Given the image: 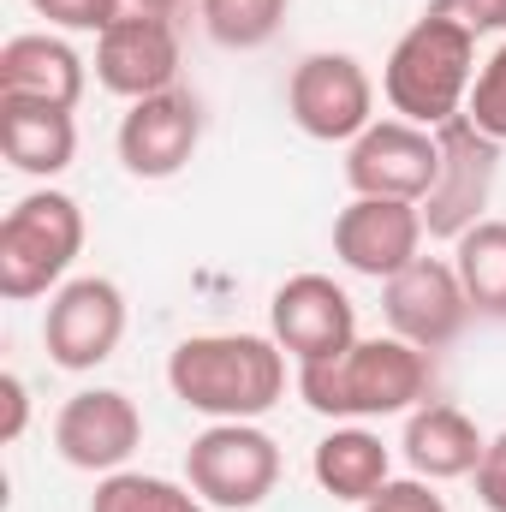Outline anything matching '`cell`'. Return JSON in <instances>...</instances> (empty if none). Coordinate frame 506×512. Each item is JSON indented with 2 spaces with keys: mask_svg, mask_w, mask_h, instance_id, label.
Returning <instances> with one entry per match:
<instances>
[{
  "mask_svg": "<svg viewBox=\"0 0 506 512\" xmlns=\"http://www.w3.org/2000/svg\"><path fill=\"white\" fill-rule=\"evenodd\" d=\"M167 387L215 423H256L286 399V352L274 334H191L167 358Z\"/></svg>",
  "mask_w": 506,
  "mask_h": 512,
  "instance_id": "obj_1",
  "label": "cell"
},
{
  "mask_svg": "<svg viewBox=\"0 0 506 512\" xmlns=\"http://www.w3.org/2000/svg\"><path fill=\"white\" fill-rule=\"evenodd\" d=\"M429 387H435L429 352H417L399 334H376V340L358 334L340 358L298 370V399L334 423H370V417L417 411L429 399Z\"/></svg>",
  "mask_w": 506,
  "mask_h": 512,
  "instance_id": "obj_2",
  "label": "cell"
},
{
  "mask_svg": "<svg viewBox=\"0 0 506 512\" xmlns=\"http://www.w3.org/2000/svg\"><path fill=\"white\" fill-rule=\"evenodd\" d=\"M471 84H477V36L435 12H423L393 42V54L381 66L387 108L423 131H441L447 120H459L471 102Z\"/></svg>",
  "mask_w": 506,
  "mask_h": 512,
  "instance_id": "obj_3",
  "label": "cell"
},
{
  "mask_svg": "<svg viewBox=\"0 0 506 512\" xmlns=\"http://www.w3.org/2000/svg\"><path fill=\"white\" fill-rule=\"evenodd\" d=\"M84 251V209L66 191H30L0 221V298L24 304L66 286V268Z\"/></svg>",
  "mask_w": 506,
  "mask_h": 512,
  "instance_id": "obj_4",
  "label": "cell"
},
{
  "mask_svg": "<svg viewBox=\"0 0 506 512\" xmlns=\"http://www.w3.org/2000/svg\"><path fill=\"white\" fill-rule=\"evenodd\" d=\"M286 114L292 126L316 143H358L364 131L376 126V84L364 72L358 54L322 48L304 54L286 78Z\"/></svg>",
  "mask_w": 506,
  "mask_h": 512,
  "instance_id": "obj_5",
  "label": "cell"
},
{
  "mask_svg": "<svg viewBox=\"0 0 506 512\" xmlns=\"http://www.w3.org/2000/svg\"><path fill=\"white\" fill-rule=\"evenodd\" d=\"M185 483L221 512H256L280 483V447L256 423H209L185 447Z\"/></svg>",
  "mask_w": 506,
  "mask_h": 512,
  "instance_id": "obj_6",
  "label": "cell"
},
{
  "mask_svg": "<svg viewBox=\"0 0 506 512\" xmlns=\"http://www.w3.org/2000/svg\"><path fill=\"white\" fill-rule=\"evenodd\" d=\"M435 137H441V173H435V191L423 197V227H429V239L453 245L477 221H489V197L501 179V143L489 131H477L465 114L447 120Z\"/></svg>",
  "mask_w": 506,
  "mask_h": 512,
  "instance_id": "obj_7",
  "label": "cell"
},
{
  "mask_svg": "<svg viewBox=\"0 0 506 512\" xmlns=\"http://www.w3.org/2000/svg\"><path fill=\"white\" fill-rule=\"evenodd\" d=\"M120 340H126V292L108 274H78L48 298L42 346H48L54 370L84 376V370L108 364L120 352Z\"/></svg>",
  "mask_w": 506,
  "mask_h": 512,
  "instance_id": "obj_8",
  "label": "cell"
},
{
  "mask_svg": "<svg viewBox=\"0 0 506 512\" xmlns=\"http://www.w3.org/2000/svg\"><path fill=\"white\" fill-rule=\"evenodd\" d=\"M268 334L286 358H298V370L328 364L358 340V304L334 274H292L268 298Z\"/></svg>",
  "mask_w": 506,
  "mask_h": 512,
  "instance_id": "obj_9",
  "label": "cell"
},
{
  "mask_svg": "<svg viewBox=\"0 0 506 512\" xmlns=\"http://www.w3.org/2000/svg\"><path fill=\"white\" fill-rule=\"evenodd\" d=\"M381 310H387V328L399 340H411L417 352L453 346L471 322V298H465L453 256H417L411 268L381 280Z\"/></svg>",
  "mask_w": 506,
  "mask_h": 512,
  "instance_id": "obj_10",
  "label": "cell"
},
{
  "mask_svg": "<svg viewBox=\"0 0 506 512\" xmlns=\"http://www.w3.org/2000/svg\"><path fill=\"white\" fill-rule=\"evenodd\" d=\"M441 173V137L411 120H376L358 143H346V185L352 197H399L423 203Z\"/></svg>",
  "mask_w": 506,
  "mask_h": 512,
  "instance_id": "obj_11",
  "label": "cell"
},
{
  "mask_svg": "<svg viewBox=\"0 0 506 512\" xmlns=\"http://www.w3.org/2000/svg\"><path fill=\"white\" fill-rule=\"evenodd\" d=\"M137 447H143V411L120 387H84L54 417V453L72 471L114 477V471H126V459Z\"/></svg>",
  "mask_w": 506,
  "mask_h": 512,
  "instance_id": "obj_12",
  "label": "cell"
},
{
  "mask_svg": "<svg viewBox=\"0 0 506 512\" xmlns=\"http://www.w3.org/2000/svg\"><path fill=\"white\" fill-rule=\"evenodd\" d=\"M96 84L143 102L161 90H179V30L161 12H120L102 36H96Z\"/></svg>",
  "mask_w": 506,
  "mask_h": 512,
  "instance_id": "obj_13",
  "label": "cell"
},
{
  "mask_svg": "<svg viewBox=\"0 0 506 512\" xmlns=\"http://www.w3.org/2000/svg\"><path fill=\"white\" fill-rule=\"evenodd\" d=\"M423 203H399V197H352L334 215V256L364 274V280H393L399 268H411L423 256Z\"/></svg>",
  "mask_w": 506,
  "mask_h": 512,
  "instance_id": "obj_14",
  "label": "cell"
},
{
  "mask_svg": "<svg viewBox=\"0 0 506 512\" xmlns=\"http://www.w3.org/2000/svg\"><path fill=\"white\" fill-rule=\"evenodd\" d=\"M114 143H120V161H126L131 179H173V173H185V161L203 143V108L191 90L143 96L126 108Z\"/></svg>",
  "mask_w": 506,
  "mask_h": 512,
  "instance_id": "obj_15",
  "label": "cell"
},
{
  "mask_svg": "<svg viewBox=\"0 0 506 512\" xmlns=\"http://www.w3.org/2000/svg\"><path fill=\"white\" fill-rule=\"evenodd\" d=\"M405 465L411 477L423 483H459V477H477L483 453H489V435L447 399H423L417 411H405Z\"/></svg>",
  "mask_w": 506,
  "mask_h": 512,
  "instance_id": "obj_16",
  "label": "cell"
},
{
  "mask_svg": "<svg viewBox=\"0 0 506 512\" xmlns=\"http://www.w3.org/2000/svg\"><path fill=\"white\" fill-rule=\"evenodd\" d=\"M0 96L78 108L84 102V60H78V48L60 42V36H48V30L12 36L0 48Z\"/></svg>",
  "mask_w": 506,
  "mask_h": 512,
  "instance_id": "obj_17",
  "label": "cell"
},
{
  "mask_svg": "<svg viewBox=\"0 0 506 512\" xmlns=\"http://www.w3.org/2000/svg\"><path fill=\"white\" fill-rule=\"evenodd\" d=\"M0 149L18 173L60 179L78 155V120H72V108H54V102L0 96Z\"/></svg>",
  "mask_w": 506,
  "mask_h": 512,
  "instance_id": "obj_18",
  "label": "cell"
},
{
  "mask_svg": "<svg viewBox=\"0 0 506 512\" xmlns=\"http://www.w3.org/2000/svg\"><path fill=\"white\" fill-rule=\"evenodd\" d=\"M310 477L322 483V495H334V501H346V507H370L381 489L393 483V459H387L381 435H370L364 423H340L334 435L316 441Z\"/></svg>",
  "mask_w": 506,
  "mask_h": 512,
  "instance_id": "obj_19",
  "label": "cell"
},
{
  "mask_svg": "<svg viewBox=\"0 0 506 512\" xmlns=\"http://www.w3.org/2000/svg\"><path fill=\"white\" fill-rule=\"evenodd\" d=\"M453 268H459V280H465L471 316L506 322V221L501 215H489V221H477L465 239H453Z\"/></svg>",
  "mask_w": 506,
  "mask_h": 512,
  "instance_id": "obj_20",
  "label": "cell"
},
{
  "mask_svg": "<svg viewBox=\"0 0 506 512\" xmlns=\"http://www.w3.org/2000/svg\"><path fill=\"white\" fill-rule=\"evenodd\" d=\"M90 512H209V501L191 483H167V477H143V471H114L96 483Z\"/></svg>",
  "mask_w": 506,
  "mask_h": 512,
  "instance_id": "obj_21",
  "label": "cell"
},
{
  "mask_svg": "<svg viewBox=\"0 0 506 512\" xmlns=\"http://www.w3.org/2000/svg\"><path fill=\"white\" fill-rule=\"evenodd\" d=\"M203 6V24L221 48H262L274 42V30L286 24V6L292 0H197Z\"/></svg>",
  "mask_w": 506,
  "mask_h": 512,
  "instance_id": "obj_22",
  "label": "cell"
},
{
  "mask_svg": "<svg viewBox=\"0 0 506 512\" xmlns=\"http://www.w3.org/2000/svg\"><path fill=\"white\" fill-rule=\"evenodd\" d=\"M465 120H471L477 131H489L495 143H506V42L477 66V84H471Z\"/></svg>",
  "mask_w": 506,
  "mask_h": 512,
  "instance_id": "obj_23",
  "label": "cell"
},
{
  "mask_svg": "<svg viewBox=\"0 0 506 512\" xmlns=\"http://www.w3.org/2000/svg\"><path fill=\"white\" fill-rule=\"evenodd\" d=\"M36 6V18H48L54 30H90V36H102L120 12H126V0H30Z\"/></svg>",
  "mask_w": 506,
  "mask_h": 512,
  "instance_id": "obj_24",
  "label": "cell"
},
{
  "mask_svg": "<svg viewBox=\"0 0 506 512\" xmlns=\"http://www.w3.org/2000/svg\"><path fill=\"white\" fill-rule=\"evenodd\" d=\"M429 12L465 24L471 36H495V30H506V0H429Z\"/></svg>",
  "mask_w": 506,
  "mask_h": 512,
  "instance_id": "obj_25",
  "label": "cell"
},
{
  "mask_svg": "<svg viewBox=\"0 0 506 512\" xmlns=\"http://www.w3.org/2000/svg\"><path fill=\"white\" fill-rule=\"evenodd\" d=\"M358 512H447V501H441L423 477H393L376 501H370V507H358Z\"/></svg>",
  "mask_w": 506,
  "mask_h": 512,
  "instance_id": "obj_26",
  "label": "cell"
},
{
  "mask_svg": "<svg viewBox=\"0 0 506 512\" xmlns=\"http://www.w3.org/2000/svg\"><path fill=\"white\" fill-rule=\"evenodd\" d=\"M477 501L489 512H506V429L489 441V453L477 465Z\"/></svg>",
  "mask_w": 506,
  "mask_h": 512,
  "instance_id": "obj_27",
  "label": "cell"
},
{
  "mask_svg": "<svg viewBox=\"0 0 506 512\" xmlns=\"http://www.w3.org/2000/svg\"><path fill=\"white\" fill-rule=\"evenodd\" d=\"M24 423H30V393H24V376L18 370H6L0 376V441L12 447L24 435Z\"/></svg>",
  "mask_w": 506,
  "mask_h": 512,
  "instance_id": "obj_28",
  "label": "cell"
},
{
  "mask_svg": "<svg viewBox=\"0 0 506 512\" xmlns=\"http://www.w3.org/2000/svg\"><path fill=\"white\" fill-rule=\"evenodd\" d=\"M131 12H161V18H173L179 6H191V0H126Z\"/></svg>",
  "mask_w": 506,
  "mask_h": 512,
  "instance_id": "obj_29",
  "label": "cell"
}]
</instances>
